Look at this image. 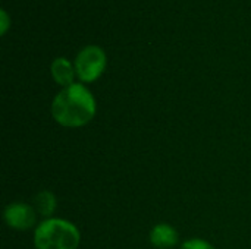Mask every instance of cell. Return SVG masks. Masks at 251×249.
Instances as JSON below:
<instances>
[{"instance_id":"obj_1","label":"cell","mask_w":251,"mask_h":249,"mask_svg":"<svg viewBox=\"0 0 251 249\" xmlns=\"http://www.w3.org/2000/svg\"><path fill=\"white\" fill-rule=\"evenodd\" d=\"M96 98L82 84H72L63 88L51 103L53 119L66 128H79L96 116Z\"/></svg>"},{"instance_id":"obj_2","label":"cell","mask_w":251,"mask_h":249,"mask_svg":"<svg viewBox=\"0 0 251 249\" xmlns=\"http://www.w3.org/2000/svg\"><path fill=\"white\" fill-rule=\"evenodd\" d=\"M81 242L78 227L63 219H47L34 232L37 249H76Z\"/></svg>"},{"instance_id":"obj_3","label":"cell","mask_w":251,"mask_h":249,"mask_svg":"<svg viewBox=\"0 0 251 249\" xmlns=\"http://www.w3.org/2000/svg\"><path fill=\"white\" fill-rule=\"evenodd\" d=\"M106 68V54L97 45L82 48L75 59V72L82 82L96 81Z\"/></svg>"},{"instance_id":"obj_4","label":"cell","mask_w":251,"mask_h":249,"mask_svg":"<svg viewBox=\"0 0 251 249\" xmlns=\"http://www.w3.org/2000/svg\"><path fill=\"white\" fill-rule=\"evenodd\" d=\"M3 217L7 226L16 230H28L37 222L35 210L31 205L22 204V203L9 204L4 210Z\"/></svg>"},{"instance_id":"obj_5","label":"cell","mask_w":251,"mask_h":249,"mask_svg":"<svg viewBox=\"0 0 251 249\" xmlns=\"http://www.w3.org/2000/svg\"><path fill=\"white\" fill-rule=\"evenodd\" d=\"M150 242L160 249L172 248L178 244V232L171 225H156L150 232Z\"/></svg>"},{"instance_id":"obj_6","label":"cell","mask_w":251,"mask_h":249,"mask_svg":"<svg viewBox=\"0 0 251 249\" xmlns=\"http://www.w3.org/2000/svg\"><path fill=\"white\" fill-rule=\"evenodd\" d=\"M51 75H53V79L65 88L74 84L75 72H74L72 65L65 57L54 59V62L51 63Z\"/></svg>"},{"instance_id":"obj_7","label":"cell","mask_w":251,"mask_h":249,"mask_svg":"<svg viewBox=\"0 0 251 249\" xmlns=\"http://www.w3.org/2000/svg\"><path fill=\"white\" fill-rule=\"evenodd\" d=\"M34 205L38 214L50 217L56 210V197L50 191H41L34 198Z\"/></svg>"},{"instance_id":"obj_8","label":"cell","mask_w":251,"mask_h":249,"mask_svg":"<svg viewBox=\"0 0 251 249\" xmlns=\"http://www.w3.org/2000/svg\"><path fill=\"white\" fill-rule=\"evenodd\" d=\"M181 249H215L213 245H210L207 241L203 239H190L182 244Z\"/></svg>"},{"instance_id":"obj_9","label":"cell","mask_w":251,"mask_h":249,"mask_svg":"<svg viewBox=\"0 0 251 249\" xmlns=\"http://www.w3.org/2000/svg\"><path fill=\"white\" fill-rule=\"evenodd\" d=\"M1 18H3V28H1V34L6 32V28H7V16H6V12L3 10L1 12Z\"/></svg>"}]
</instances>
